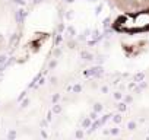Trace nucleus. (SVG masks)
Listing matches in <instances>:
<instances>
[{"mask_svg": "<svg viewBox=\"0 0 149 140\" xmlns=\"http://www.w3.org/2000/svg\"><path fill=\"white\" fill-rule=\"evenodd\" d=\"M114 28L121 32H143L149 31V8L145 10L133 12V13H126L120 16Z\"/></svg>", "mask_w": 149, "mask_h": 140, "instance_id": "1", "label": "nucleus"}]
</instances>
